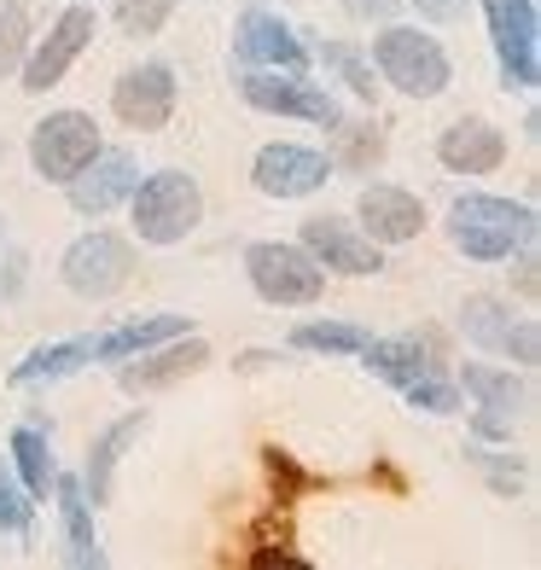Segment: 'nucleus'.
<instances>
[{
	"label": "nucleus",
	"instance_id": "36",
	"mask_svg": "<svg viewBox=\"0 0 541 570\" xmlns=\"http://www.w3.org/2000/svg\"><path fill=\"white\" fill-rule=\"evenodd\" d=\"M506 263H519V297H524V303H535V292H541V274H535V268H541V263H535V239H530V245H519V250L506 256Z\"/></svg>",
	"mask_w": 541,
	"mask_h": 570
},
{
	"label": "nucleus",
	"instance_id": "5",
	"mask_svg": "<svg viewBox=\"0 0 541 570\" xmlns=\"http://www.w3.org/2000/svg\"><path fill=\"white\" fill-rule=\"evenodd\" d=\"M140 256H135V239H122L111 227H94L82 239H70L65 256H59V279L70 297L82 303H111L128 279H135Z\"/></svg>",
	"mask_w": 541,
	"mask_h": 570
},
{
	"label": "nucleus",
	"instance_id": "29",
	"mask_svg": "<svg viewBox=\"0 0 541 570\" xmlns=\"http://www.w3.org/2000/svg\"><path fill=\"white\" fill-rule=\"evenodd\" d=\"M30 41H36L30 7H23V0H0V82H7V76H18L23 53H30Z\"/></svg>",
	"mask_w": 541,
	"mask_h": 570
},
{
	"label": "nucleus",
	"instance_id": "16",
	"mask_svg": "<svg viewBox=\"0 0 541 570\" xmlns=\"http://www.w3.org/2000/svg\"><path fill=\"white\" fill-rule=\"evenodd\" d=\"M297 245L315 256L326 274H344V279H373L384 268V245H373L367 233L344 216H308L297 227Z\"/></svg>",
	"mask_w": 541,
	"mask_h": 570
},
{
	"label": "nucleus",
	"instance_id": "11",
	"mask_svg": "<svg viewBox=\"0 0 541 570\" xmlns=\"http://www.w3.org/2000/svg\"><path fill=\"white\" fill-rule=\"evenodd\" d=\"M99 146H106V140H99V122L88 111H47L30 128V169L41 180H53V187H65V180L82 169Z\"/></svg>",
	"mask_w": 541,
	"mask_h": 570
},
{
	"label": "nucleus",
	"instance_id": "12",
	"mask_svg": "<svg viewBox=\"0 0 541 570\" xmlns=\"http://www.w3.org/2000/svg\"><path fill=\"white\" fill-rule=\"evenodd\" d=\"M234 65L239 70H308V65H315V53H308L303 30H292L279 12L245 7L234 18Z\"/></svg>",
	"mask_w": 541,
	"mask_h": 570
},
{
	"label": "nucleus",
	"instance_id": "1",
	"mask_svg": "<svg viewBox=\"0 0 541 570\" xmlns=\"http://www.w3.org/2000/svg\"><path fill=\"white\" fill-rule=\"evenodd\" d=\"M443 233L466 263H506L519 245L535 239V204H512L501 193H460L443 216Z\"/></svg>",
	"mask_w": 541,
	"mask_h": 570
},
{
	"label": "nucleus",
	"instance_id": "37",
	"mask_svg": "<svg viewBox=\"0 0 541 570\" xmlns=\"http://www.w3.org/2000/svg\"><path fill=\"white\" fill-rule=\"evenodd\" d=\"M338 7L355 18V23H391L402 12V0H338Z\"/></svg>",
	"mask_w": 541,
	"mask_h": 570
},
{
	"label": "nucleus",
	"instance_id": "24",
	"mask_svg": "<svg viewBox=\"0 0 541 570\" xmlns=\"http://www.w3.org/2000/svg\"><path fill=\"white\" fill-rule=\"evenodd\" d=\"M88 361H94V344L88 338H59V344H36L7 379L18 384V391H30V384H59L70 373H82Z\"/></svg>",
	"mask_w": 541,
	"mask_h": 570
},
{
	"label": "nucleus",
	"instance_id": "33",
	"mask_svg": "<svg viewBox=\"0 0 541 570\" xmlns=\"http://www.w3.org/2000/svg\"><path fill=\"white\" fill-rule=\"evenodd\" d=\"M512 367H524V373H535L541 367V321L535 315H519L512 321V332H506V350H501Z\"/></svg>",
	"mask_w": 541,
	"mask_h": 570
},
{
	"label": "nucleus",
	"instance_id": "30",
	"mask_svg": "<svg viewBox=\"0 0 541 570\" xmlns=\"http://www.w3.org/2000/svg\"><path fill=\"white\" fill-rule=\"evenodd\" d=\"M402 396H407V407H420V413H436V420H449V413H460V407H466V396H460L454 373H443V367L420 373V379L407 384Z\"/></svg>",
	"mask_w": 541,
	"mask_h": 570
},
{
	"label": "nucleus",
	"instance_id": "7",
	"mask_svg": "<svg viewBox=\"0 0 541 570\" xmlns=\"http://www.w3.org/2000/svg\"><path fill=\"white\" fill-rule=\"evenodd\" d=\"M489 47H495L506 94H535L541 88V12L535 0H483Z\"/></svg>",
	"mask_w": 541,
	"mask_h": 570
},
{
	"label": "nucleus",
	"instance_id": "17",
	"mask_svg": "<svg viewBox=\"0 0 541 570\" xmlns=\"http://www.w3.org/2000/svg\"><path fill=\"white\" fill-rule=\"evenodd\" d=\"M355 227L367 233L373 245L391 250V245H407L425 233V204H420V193L396 187V180H367L355 198Z\"/></svg>",
	"mask_w": 541,
	"mask_h": 570
},
{
	"label": "nucleus",
	"instance_id": "39",
	"mask_svg": "<svg viewBox=\"0 0 541 570\" xmlns=\"http://www.w3.org/2000/svg\"><path fill=\"white\" fill-rule=\"evenodd\" d=\"M250 564H256V570H274V564H286V570H308V559H292V553H256Z\"/></svg>",
	"mask_w": 541,
	"mask_h": 570
},
{
	"label": "nucleus",
	"instance_id": "22",
	"mask_svg": "<svg viewBox=\"0 0 541 570\" xmlns=\"http://www.w3.org/2000/svg\"><path fill=\"white\" fill-rule=\"evenodd\" d=\"M7 454H12V472H18V483H23V495H30L36 507L41 501H53V483H59V460H53V443H47V425H18L12 431V443H7Z\"/></svg>",
	"mask_w": 541,
	"mask_h": 570
},
{
	"label": "nucleus",
	"instance_id": "26",
	"mask_svg": "<svg viewBox=\"0 0 541 570\" xmlns=\"http://www.w3.org/2000/svg\"><path fill=\"white\" fill-rule=\"evenodd\" d=\"M338 151H332V169H350V175H373L384 164V151H391V140H384V122L378 117H344L338 128Z\"/></svg>",
	"mask_w": 541,
	"mask_h": 570
},
{
	"label": "nucleus",
	"instance_id": "35",
	"mask_svg": "<svg viewBox=\"0 0 541 570\" xmlns=\"http://www.w3.org/2000/svg\"><path fill=\"white\" fill-rule=\"evenodd\" d=\"M402 7H414L425 23H454V18H466L478 0H402Z\"/></svg>",
	"mask_w": 541,
	"mask_h": 570
},
{
	"label": "nucleus",
	"instance_id": "34",
	"mask_svg": "<svg viewBox=\"0 0 541 570\" xmlns=\"http://www.w3.org/2000/svg\"><path fill=\"white\" fill-rule=\"evenodd\" d=\"M472 460L489 472V489H495V495H519V489H524V465L512 460V454H495L489 443H478V449H472Z\"/></svg>",
	"mask_w": 541,
	"mask_h": 570
},
{
	"label": "nucleus",
	"instance_id": "21",
	"mask_svg": "<svg viewBox=\"0 0 541 570\" xmlns=\"http://www.w3.org/2000/svg\"><path fill=\"white\" fill-rule=\"evenodd\" d=\"M361 367H367L373 379H384L391 391H407L420 373L443 367V355H436L425 338H373L367 350H361Z\"/></svg>",
	"mask_w": 541,
	"mask_h": 570
},
{
	"label": "nucleus",
	"instance_id": "41",
	"mask_svg": "<svg viewBox=\"0 0 541 570\" xmlns=\"http://www.w3.org/2000/svg\"><path fill=\"white\" fill-rule=\"evenodd\" d=\"M0 158H7V146H0Z\"/></svg>",
	"mask_w": 541,
	"mask_h": 570
},
{
	"label": "nucleus",
	"instance_id": "32",
	"mask_svg": "<svg viewBox=\"0 0 541 570\" xmlns=\"http://www.w3.org/2000/svg\"><path fill=\"white\" fill-rule=\"evenodd\" d=\"M0 530L7 535H30L36 530V501L23 495V483L12 465H0Z\"/></svg>",
	"mask_w": 541,
	"mask_h": 570
},
{
	"label": "nucleus",
	"instance_id": "6",
	"mask_svg": "<svg viewBox=\"0 0 541 570\" xmlns=\"http://www.w3.org/2000/svg\"><path fill=\"white\" fill-rule=\"evenodd\" d=\"M239 99L263 117H292L315 128H338L344 106L326 82H315L308 70H239Z\"/></svg>",
	"mask_w": 541,
	"mask_h": 570
},
{
	"label": "nucleus",
	"instance_id": "28",
	"mask_svg": "<svg viewBox=\"0 0 541 570\" xmlns=\"http://www.w3.org/2000/svg\"><path fill=\"white\" fill-rule=\"evenodd\" d=\"M367 344H373V332L355 321H297L292 326V350L303 355H361Z\"/></svg>",
	"mask_w": 541,
	"mask_h": 570
},
{
	"label": "nucleus",
	"instance_id": "25",
	"mask_svg": "<svg viewBox=\"0 0 541 570\" xmlns=\"http://www.w3.org/2000/svg\"><path fill=\"white\" fill-rule=\"evenodd\" d=\"M512 303H501V297H489V292H478V297H466L460 303V315H454V326H460V338H466L472 350H489V355H501L506 350V332H512Z\"/></svg>",
	"mask_w": 541,
	"mask_h": 570
},
{
	"label": "nucleus",
	"instance_id": "15",
	"mask_svg": "<svg viewBox=\"0 0 541 570\" xmlns=\"http://www.w3.org/2000/svg\"><path fill=\"white\" fill-rule=\"evenodd\" d=\"M135 180H140L135 151H128V146H99L94 158L65 180V198H70V210H76V216L99 222V216H111L117 204H128Z\"/></svg>",
	"mask_w": 541,
	"mask_h": 570
},
{
	"label": "nucleus",
	"instance_id": "3",
	"mask_svg": "<svg viewBox=\"0 0 541 570\" xmlns=\"http://www.w3.org/2000/svg\"><path fill=\"white\" fill-rule=\"evenodd\" d=\"M128 222H135V239L140 245H187L198 222H204V187L193 169H151L135 180V193H128Z\"/></svg>",
	"mask_w": 541,
	"mask_h": 570
},
{
	"label": "nucleus",
	"instance_id": "38",
	"mask_svg": "<svg viewBox=\"0 0 541 570\" xmlns=\"http://www.w3.org/2000/svg\"><path fill=\"white\" fill-rule=\"evenodd\" d=\"M23 274H30L23 250H7V245H0V297H18V292H23Z\"/></svg>",
	"mask_w": 541,
	"mask_h": 570
},
{
	"label": "nucleus",
	"instance_id": "14",
	"mask_svg": "<svg viewBox=\"0 0 541 570\" xmlns=\"http://www.w3.org/2000/svg\"><path fill=\"white\" fill-rule=\"evenodd\" d=\"M175 99H180V82L175 70L164 59H146L135 70H122L111 82V111L122 128H140V135H158V128H169L175 117Z\"/></svg>",
	"mask_w": 541,
	"mask_h": 570
},
{
	"label": "nucleus",
	"instance_id": "31",
	"mask_svg": "<svg viewBox=\"0 0 541 570\" xmlns=\"http://www.w3.org/2000/svg\"><path fill=\"white\" fill-rule=\"evenodd\" d=\"M111 18H117V30L128 41H146V36H158L164 23L175 18V0H117Z\"/></svg>",
	"mask_w": 541,
	"mask_h": 570
},
{
	"label": "nucleus",
	"instance_id": "19",
	"mask_svg": "<svg viewBox=\"0 0 541 570\" xmlns=\"http://www.w3.org/2000/svg\"><path fill=\"white\" fill-rule=\"evenodd\" d=\"M53 501H59V530H65V564L70 570H106V548L94 535V501L76 472H59L53 483Z\"/></svg>",
	"mask_w": 541,
	"mask_h": 570
},
{
	"label": "nucleus",
	"instance_id": "10",
	"mask_svg": "<svg viewBox=\"0 0 541 570\" xmlns=\"http://www.w3.org/2000/svg\"><path fill=\"white\" fill-rule=\"evenodd\" d=\"M332 175H338V169H332L326 151L297 146V140H268V146L250 158V187L263 193V198H279V204L315 198Z\"/></svg>",
	"mask_w": 541,
	"mask_h": 570
},
{
	"label": "nucleus",
	"instance_id": "8",
	"mask_svg": "<svg viewBox=\"0 0 541 570\" xmlns=\"http://www.w3.org/2000/svg\"><path fill=\"white\" fill-rule=\"evenodd\" d=\"M94 36H99L94 0H70V7L53 18V30H47L41 41H30V53H23V65H18V88H23V94L59 88V82H65V70L94 47Z\"/></svg>",
	"mask_w": 541,
	"mask_h": 570
},
{
	"label": "nucleus",
	"instance_id": "9",
	"mask_svg": "<svg viewBox=\"0 0 541 570\" xmlns=\"http://www.w3.org/2000/svg\"><path fill=\"white\" fill-rule=\"evenodd\" d=\"M460 396H472V436L478 443H512V425L524 420L530 391L524 379H512V367H489V361H466L454 373Z\"/></svg>",
	"mask_w": 541,
	"mask_h": 570
},
{
	"label": "nucleus",
	"instance_id": "2",
	"mask_svg": "<svg viewBox=\"0 0 541 570\" xmlns=\"http://www.w3.org/2000/svg\"><path fill=\"white\" fill-rule=\"evenodd\" d=\"M373 70H378V88H396L402 99H443L454 82V59L449 47L436 41L420 23H378L373 36Z\"/></svg>",
	"mask_w": 541,
	"mask_h": 570
},
{
	"label": "nucleus",
	"instance_id": "13",
	"mask_svg": "<svg viewBox=\"0 0 541 570\" xmlns=\"http://www.w3.org/2000/svg\"><path fill=\"white\" fill-rule=\"evenodd\" d=\"M210 344L198 338V332H180V338H164V344H151L140 355H128L117 361V384L128 396H158V391H175L180 379H193L210 367Z\"/></svg>",
	"mask_w": 541,
	"mask_h": 570
},
{
	"label": "nucleus",
	"instance_id": "18",
	"mask_svg": "<svg viewBox=\"0 0 541 570\" xmlns=\"http://www.w3.org/2000/svg\"><path fill=\"white\" fill-rule=\"evenodd\" d=\"M436 164L449 175H495L506 164V135L489 117H454L436 135Z\"/></svg>",
	"mask_w": 541,
	"mask_h": 570
},
{
	"label": "nucleus",
	"instance_id": "40",
	"mask_svg": "<svg viewBox=\"0 0 541 570\" xmlns=\"http://www.w3.org/2000/svg\"><path fill=\"white\" fill-rule=\"evenodd\" d=\"M0 245H7V216H0Z\"/></svg>",
	"mask_w": 541,
	"mask_h": 570
},
{
	"label": "nucleus",
	"instance_id": "20",
	"mask_svg": "<svg viewBox=\"0 0 541 570\" xmlns=\"http://www.w3.org/2000/svg\"><path fill=\"white\" fill-rule=\"evenodd\" d=\"M151 425V413L146 407H135V413H122V420H111L106 431L88 443V465L76 478H82V489H88V501H94V512L111 501V489H117V460H122V449L135 443V436Z\"/></svg>",
	"mask_w": 541,
	"mask_h": 570
},
{
	"label": "nucleus",
	"instance_id": "23",
	"mask_svg": "<svg viewBox=\"0 0 541 570\" xmlns=\"http://www.w3.org/2000/svg\"><path fill=\"white\" fill-rule=\"evenodd\" d=\"M180 332H193L187 315H140V321H122L111 332H99L88 344H94V361H128V355H140L164 338H180Z\"/></svg>",
	"mask_w": 541,
	"mask_h": 570
},
{
	"label": "nucleus",
	"instance_id": "27",
	"mask_svg": "<svg viewBox=\"0 0 541 570\" xmlns=\"http://www.w3.org/2000/svg\"><path fill=\"white\" fill-rule=\"evenodd\" d=\"M338 82L361 99V106H378V70H373V59L361 53V47H350V41H321V47H308Z\"/></svg>",
	"mask_w": 541,
	"mask_h": 570
},
{
	"label": "nucleus",
	"instance_id": "4",
	"mask_svg": "<svg viewBox=\"0 0 541 570\" xmlns=\"http://www.w3.org/2000/svg\"><path fill=\"white\" fill-rule=\"evenodd\" d=\"M245 279H250V292L274 308H315L326 297V268L297 239L245 245Z\"/></svg>",
	"mask_w": 541,
	"mask_h": 570
}]
</instances>
